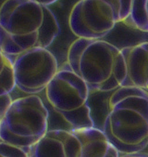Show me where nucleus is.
Listing matches in <instances>:
<instances>
[{"label":"nucleus","mask_w":148,"mask_h":157,"mask_svg":"<svg viewBox=\"0 0 148 157\" xmlns=\"http://www.w3.org/2000/svg\"><path fill=\"white\" fill-rule=\"evenodd\" d=\"M49 112L42 99L28 95L13 100L0 118V140L27 152L48 130Z\"/></svg>","instance_id":"4"},{"label":"nucleus","mask_w":148,"mask_h":157,"mask_svg":"<svg viewBox=\"0 0 148 157\" xmlns=\"http://www.w3.org/2000/svg\"><path fill=\"white\" fill-rule=\"evenodd\" d=\"M143 10L148 23V0H143Z\"/></svg>","instance_id":"15"},{"label":"nucleus","mask_w":148,"mask_h":157,"mask_svg":"<svg viewBox=\"0 0 148 157\" xmlns=\"http://www.w3.org/2000/svg\"><path fill=\"white\" fill-rule=\"evenodd\" d=\"M16 87L28 95L45 90L59 71L57 59L47 48L36 47L15 56Z\"/></svg>","instance_id":"7"},{"label":"nucleus","mask_w":148,"mask_h":157,"mask_svg":"<svg viewBox=\"0 0 148 157\" xmlns=\"http://www.w3.org/2000/svg\"><path fill=\"white\" fill-rule=\"evenodd\" d=\"M126 66V76L121 86L148 90V42L121 49Z\"/></svg>","instance_id":"9"},{"label":"nucleus","mask_w":148,"mask_h":157,"mask_svg":"<svg viewBox=\"0 0 148 157\" xmlns=\"http://www.w3.org/2000/svg\"><path fill=\"white\" fill-rule=\"evenodd\" d=\"M0 118L2 117L8 109L11 106L13 100L10 94H4L0 95Z\"/></svg>","instance_id":"13"},{"label":"nucleus","mask_w":148,"mask_h":157,"mask_svg":"<svg viewBox=\"0 0 148 157\" xmlns=\"http://www.w3.org/2000/svg\"><path fill=\"white\" fill-rule=\"evenodd\" d=\"M132 0H79L72 8L69 27L78 38L101 39L129 17Z\"/></svg>","instance_id":"6"},{"label":"nucleus","mask_w":148,"mask_h":157,"mask_svg":"<svg viewBox=\"0 0 148 157\" xmlns=\"http://www.w3.org/2000/svg\"><path fill=\"white\" fill-rule=\"evenodd\" d=\"M33 1H34L37 2H38L39 4H43L45 6H49L53 4L58 0H33Z\"/></svg>","instance_id":"14"},{"label":"nucleus","mask_w":148,"mask_h":157,"mask_svg":"<svg viewBox=\"0 0 148 157\" xmlns=\"http://www.w3.org/2000/svg\"><path fill=\"white\" fill-rule=\"evenodd\" d=\"M90 93L88 85L67 62L59 69L45 89L50 106L72 129L94 126L88 102Z\"/></svg>","instance_id":"5"},{"label":"nucleus","mask_w":148,"mask_h":157,"mask_svg":"<svg viewBox=\"0 0 148 157\" xmlns=\"http://www.w3.org/2000/svg\"><path fill=\"white\" fill-rule=\"evenodd\" d=\"M67 62L85 81L90 93L116 90L126 76L121 50L101 39L78 38L68 48Z\"/></svg>","instance_id":"3"},{"label":"nucleus","mask_w":148,"mask_h":157,"mask_svg":"<svg viewBox=\"0 0 148 157\" xmlns=\"http://www.w3.org/2000/svg\"><path fill=\"white\" fill-rule=\"evenodd\" d=\"M60 27L48 7L33 0H5L0 10V48L16 56L36 47L47 48Z\"/></svg>","instance_id":"1"},{"label":"nucleus","mask_w":148,"mask_h":157,"mask_svg":"<svg viewBox=\"0 0 148 157\" xmlns=\"http://www.w3.org/2000/svg\"><path fill=\"white\" fill-rule=\"evenodd\" d=\"M0 95L10 94L16 87L13 61L10 56L1 51Z\"/></svg>","instance_id":"11"},{"label":"nucleus","mask_w":148,"mask_h":157,"mask_svg":"<svg viewBox=\"0 0 148 157\" xmlns=\"http://www.w3.org/2000/svg\"><path fill=\"white\" fill-rule=\"evenodd\" d=\"M82 157L80 141L71 130H48L31 147L29 157Z\"/></svg>","instance_id":"8"},{"label":"nucleus","mask_w":148,"mask_h":157,"mask_svg":"<svg viewBox=\"0 0 148 157\" xmlns=\"http://www.w3.org/2000/svg\"><path fill=\"white\" fill-rule=\"evenodd\" d=\"M103 131L124 157L139 153L148 146V92L121 86L108 101Z\"/></svg>","instance_id":"2"},{"label":"nucleus","mask_w":148,"mask_h":157,"mask_svg":"<svg viewBox=\"0 0 148 157\" xmlns=\"http://www.w3.org/2000/svg\"><path fill=\"white\" fill-rule=\"evenodd\" d=\"M80 141L82 157H118L120 153L103 130L93 127L72 129Z\"/></svg>","instance_id":"10"},{"label":"nucleus","mask_w":148,"mask_h":157,"mask_svg":"<svg viewBox=\"0 0 148 157\" xmlns=\"http://www.w3.org/2000/svg\"><path fill=\"white\" fill-rule=\"evenodd\" d=\"M0 156L1 157H29L27 152L18 146L0 140Z\"/></svg>","instance_id":"12"}]
</instances>
